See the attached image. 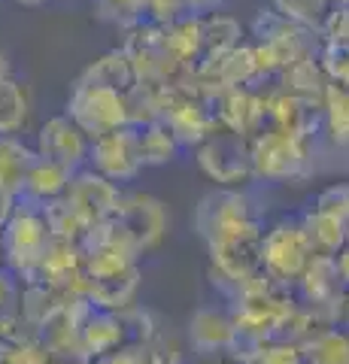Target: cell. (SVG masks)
<instances>
[{
  "mask_svg": "<svg viewBox=\"0 0 349 364\" xmlns=\"http://www.w3.org/2000/svg\"><path fill=\"white\" fill-rule=\"evenodd\" d=\"M225 0H188V9L191 13H213V9H219Z\"/></svg>",
  "mask_w": 349,
  "mask_h": 364,
  "instance_id": "obj_36",
  "label": "cell"
},
{
  "mask_svg": "<svg viewBox=\"0 0 349 364\" xmlns=\"http://www.w3.org/2000/svg\"><path fill=\"white\" fill-rule=\"evenodd\" d=\"M119 198H122L119 182L100 176L97 170H92L88 164L73 170L70 186H67V191H64V200L70 203L88 225H97V222L109 219L112 210L119 207Z\"/></svg>",
  "mask_w": 349,
  "mask_h": 364,
  "instance_id": "obj_11",
  "label": "cell"
},
{
  "mask_svg": "<svg viewBox=\"0 0 349 364\" xmlns=\"http://www.w3.org/2000/svg\"><path fill=\"white\" fill-rule=\"evenodd\" d=\"M195 231L207 246L213 286L231 294L262 273L264 213L243 188H216L195 207Z\"/></svg>",
  "mask_w": 349,
  "mask_h": 364,
  "instance_id": "obj_1",
  "label": "cell"
},
{
  "mask_svg": "<svg viewBox=\"0 0 349 364\" xmlns=\"http://www.w3.org/2000/svg\"><path fill=\"white\" fill-rule=\"evenodd\" d=\"M186 334H188V343L200 355H237L240 349V337H237V328H234V318L228 310H219V306H200L188 316V325H186Z\"/></svg>",
  "mask_w": 349,
  "mask_h": 364,
  "instance_id": "obj_13",
  "label": "cell"
},
{
  "mask_svg": "<svg viewBox=\"0 0 349 364\" xmlns=\"http://www.w3.org/2000/svg\"><path fill=\"white\" fill-rule=\"evenodd\" d=\"M270 9L289 21H295L304 31L319 33L325 16L331 13V0H270Z\"/></svg>",
  "mask_w": 349,
  "mask_h": 364,
  "instance_id": "obj_28",
  "label": "cell"
},
{
  "mask_svg": "<svg viewBox=\"0 0 349 364\" xmlns=\"http://www.w3.org/2000/svg\"><path fill=\"white\" fill-rule=\"evenodd\" d=\"M49 364H92V361L82 358V355H76V358H52Z\"/></svg>",
  "mask_w": 349,
  "mask_h": 364,
  "instance_id": "obj_39",
  "label": "cell"
},
{
  "mask_svg": "<svg viewBox=\"0 0 349 364\" xmlns=\"http://www.w3.org/2000/svg\"><path fill=\"white\" fill-rule=\"evenodd\" d=\"M240 364H301V343L291 337H274L262 343H249L237 349Z\"/></svg>",
  "mask_w": 349,
  "mask_h": 364,
  "instance_id": "obj_27",
  "label": "cell"
},
{
  "mask_svg": "<svg viewBox=\"0 0 349 364\" xmlns=\"http://www.w3.org/2000/svg\"><path fill=\"white\" fill-rule=\"evenodd\" d=\"M13 4H18V6H43L46 0H13Z\"/></svg>",
  "mask_w": 349,
  "mask_h": 364,
  "instance_id": "obj_40",
  "label": "cell"
},
{
  "mask_svg": "<svg viewBox=\"0 0 349 364\" xmlns=\"http://www.w3.org/2000/svg\"><path fill=\"white\" fill-rule=\"evenodd\" d=\"M33 109V97L28 82H21L9 73L4 82H0V134H21L28 128Z\"/></svg>",
  "mask_w": 349,
  "mask_h": 364,
  "instance_id": "obj_23",
  "label": "cell"
},
{
  "mask_svg": "<svg viewBox=\"0 0 349 364\" xmlns=\"http://www.w3.org/2000/svg\"><path fill=\"white\" fill-rule=\"evenodd\" d=\"M112 228L122 240L128 243L131 252H137L140 258L152 249H159L167 228H171V215H167L164 200L146 191H122L119 207L109 215Z\"/></svg>",
  "mask_w": 349,
  "mask_h": 364,
  "instance_id": "obj_5",
  "label": "cell"
},
{
  "mask_svg": "<svg viewBox=\"0 0 349 364\" xmlns=\"http://www.w3.org/2000/svg\"><path fill=\"white\" fill-rule=\"evenodd\" d=\"M0 267H6V261H4V243H0Z\"/></svg>",
  "mask_w": 349,
  "mask_h": 364,
  "instance_id": "obj_42",
  "label": "cell"
},
{
  "mask_svg": "<svg viewBox=\"0 0 349 364\" xmlns=\"http://www.w3.org/2000/svg\"><path fill=\"white\" fill-rule=\"evenodd\" d=\"M301 228L316 255H337L349 243L340 213L331 210L328 203H319V200L313 203V207L301 215Z\"/></svg>",
  "mask_w": 349,
  "mask_h": 364,
  "instance_id": "obj_17",
  "label": "cell"
},
{
  "mask_svg": "<svg viewBox=\"0 0 349 364\" xmlns=\"http://www.w3.org/2000/svg\"><path fill=\"white\" fill-rule=\"evenodd\" d=\"M186 13H191L188 0H143V18L155 25H171Z\"/></svg>",
  "mask_w": 349,
  "mask_h": 364,
  "instance_id": "obj_30",
  "label": "cell"
},
{
  "mask_svg": "<svg viewBox=\"0 0 349 364\" xmlns=\"http://www.w3.org/2000/svg\"><path fill=\"white\" fill-rule=\"evenodd\" d=\"M73 4H80V0H73Z\"/></svg>",
  "mask_w": 349,
  "mask_h": 364,
  "instance_id": "obj_43",
  "label": "cell"
},
{
  "mask_svg": "<svg viewBox=\"0 0 349 364\" xmlns=\"http://www.w3.org/2000/svg\"><path fill=\"white\" fill-rule=\"evenodd\" d=\"M70 176L73 170L64 167L58 161H52V158H33V164L28 170V179H25V191H21V198L31 200V203H52L64 198L67 186H70Z\"/></svg>",
  "mask_w": 349,
  "mask_h": 364,
  "instance_id": "obj_18",
  "label": "cell"
},
{
  "mask_svg": "<svg viewBox=\"0 0 349 364\" xmlns=\"http://www.w3.org/2000/svg\"><path fill=\"white\" fill-rule=\"evenodd\" d=\"M195 161L216 188H243L252 179L249 136L234 134L228 128H216L195 146Z\"/></svg>",
  "mask_w": 349,
  "mask_h": 364,
  "instance_id": "obj_8",
  "label": "cell"
},
{
  "mask_svg": "<svg viewBox=\"0 0 349 364\" xmlns=\"http://www.w3.org/2000/svg\"><path fill=\"white\" fill-rule=\"evenodd\" d=\"M95 4L100 9V18L112 21L122 31L143 21V0H95Z\"/></svg>",
  "mask_w": 349,
  "mask_h": 364,
  "instance_id": "obj_29",
  "label": "cell"
},
{
  "mask_svg": "<svg viewBox=\"0 0 349 364\" xmlns=\"http://www.w3.org/2000/svg\"><path fill=\"white\" fill-rule=\"evenodd\" d=\"M31 146L40 158H52V161H58L70 170H80L88 164V146H92V140L67 112H58V116H49L40 124Z\"/></svg>",
  "mask_w": 349,
  "mask_h": 364,
  "instance_id": "obj_10",
  "label": "cell"
},
{
  "mask_svg": "<svg viewBox=\"0 0 349 364\" xmlns=\"http://www.w3.org/2000/svg\"><path fill=\"white\" fill-rule=\"evenodd\" d=\"M316 136L319 134H295L264 128L249 140L252 158V179L274 182V186H289L313 173L316 161Z\"/></svg>",
  "mask_w": 349,
  "mask_h": 364,
  "instance_id": "obj_3",
  "label": "cell"
},
{
  "mask_svg": "<svg viewBox=\"0 0 349 364\" xmlns=\"http://www.w3.org/2000/svg\"><path fill=\"white\" fill-rule=\"evenodd\" d=\"M343 291L346 286H343L340 273H337L334 255H313L310 264L304 267V273L295 282V294L301 304L325 306V310H337Z\"/></svg>",
  "mask_w": 349,
  "mask_h": 364,
  "instance_id": "obj_16",
  "label": "cell"
},
{
  "mask_svg": "<svg viewBox=\"0 0 349 364\" xmlns=\"http://www.w3.org/2000/svg\"><path fill=\"white\" fill-rule=\"evenodd\" d=\"M80 79L109 85V88H116V91H131L134 85H137V73H134V64H131L125 49H109V52H104L97 61H92V64L85 67Z\"/></svg>",
  "mask_w": 349,
  "mask_h": 364,
  "instance_id": "obj_24",
  "label": "cell"
},
{
  "mask_svg": "<svg viewBox=\"0 0 349 364\" xmlns=\"http://www.w3.org/2000/svg\"><path fill=\"white\" fill-rule=\"evenodd\" d=\"M9 73H13V67H9V58H6L4 52H0V82H4V79H6Z\"/></svg>",
  "mask_w": 349,
  "mask_h": 364,
  "instance_id": "obj_38",
  "label": "cell"
},
{
  "mask_svg": "<svg viewBox=\"0 0 349 364\" xmlns=\"http://www.w3.org/2000/svg\"><path fill=\"white\" fill-rule=\"evenodd\" d=\"M16 200H18V198H13V195H9V191L0 188V225H4V222L9 219V213H13Z\"/></svg>",
  "mask_w": 349,
  "mask_h": 364,
  "instance_id": "obj_35",
  "label": "cell"
},
{
  "mask_svg": "<svg viewBox=\"0 0 349 364\" xmlns=\"http://www.w3.org/2000/svg\"><path fill=\"white\" fill-rule=\"evenodd\" d=\"M200 21H204V58H200V64L243 43L240 25L225 13H216V9L213 13H200Z\"/></svg>",
  "mask_w": 349,
  "mask_h": 364,
  "instance_id": "obj_25",
  "label": "cell"
},
{
  "mask_svg": "<svg viewBox=\"0 0 349 364\" xmlns=\"http://www.w3.org/2000/svg\"><path fill=\"white\" fill-rule=\"evenodd\" d=\"M228 313L237 328L240 346L262 343V340L289 337L291 325L298 316V294L291 286H279V282L267 279L264 273L246 279L228 294Z\"/></svg>",
  "mask_w": 349,
  "mask_h": 364,
  "instance_id": "obj_2",
  "label": "cell"
},
{
  "mask_svg": "<svg viewBox=\"0 0 349 364\" xmlns=\"http://www.w3.org/2000/svg\"><path fill=\"white\" fill-rule=\"evenodd\" d=\"M337 325L346 328V331H349V289L343 291L340 304H337Z\"/></svg>",
  "mask_w": 349,
  "mask_h": 364,
  "instance_id": "obj_37",
  "label": "cell"
},
{
  "mask_svg": "<svg viewBox=\"0 0 349 364\" xmlns=\"http://www.w3.org/2000/svg\"><path fill=\"white\" fill-rule=\"evenodd\" d=\"M331 6H349V0H331Z\"/></svg>",
  "mask_w": 349,
  "mask_h": 364,
  "instance_id": "obj_41",
  "label": "cell"
},
{
  "mask_svg": "<svg viewBox=\"0 0 349 364\" xmlns=\"http://www.w3.org/2000/svg\"><path fill=\"white\" fill-rule=\"evenodd\" d=\"M0 243H4L6 270L16 273L18 282H28L37 270L43 252H46V246L52 243V231L40 203L18 198L9 219L0 225Z\"/></svg>",
  "mask_w": 349,
  "mask_h": 364,
  "instance_id": "obj_4",
  "label": "cell"
},
{
  "mask_svg": "<svg viewBox=\"0 0 349 364\" xmlns=\"http://www.w3.org/2000/svg\"><path fill=\"white\" fill-rule=\"evenodd\" d=\"M92 364H146L140 358V352L134 346H122L116 352H109V355H100V358H92Z\"/></svg>",
  "mask_w": 349,
  "mask_h": 364,
  "instance_id": "obj_33",
  "label": "cell"
},
{
  "mask_svg": "<svg viewBox=\"0 0 349 364\" xmlns=\"http://www.w3.org/2000/svg\"><path fill=\"white\" fill-rule=\"evenodd\" d=\"M316 255L301 228V219H279L262 234V273L267 279L279 282V286L295 289L298 277L304 267L310 264V258Z\"/></svg>",
  "mask_w": 349,
  "mask_h": 364,
  "instance_id": "obj_7",
  "label": "cell"
},
{
  "mask_svg": "<svg viewBox=\"0 0 349 364\" xmlns=\"http://www.w3.org/2000/svg\"><path fill=\"white\" fill-rule=\"evenodd\" d=\"M82 264H85L82 246L67 243V240H55L52 237V243L46 246V252H43L40 264H37V270H33L31 279L82 294Z\"/></svg>",
  "mask_w": 349,
  "mask_h": 364,
  "instance_id": "obj_14",
  "label": "cell"
},
{
  "mask_svg": "<svg viewBox=\"0 0 349 364\" xmlns=\"http://www.w3.org/2000/svg\"><path fill=\"white\" fill-rule=\"evenodd\" d=\"M137 128V146H140V161L143 167H164L173 164L179 152H183V143L176 140V134L167 128L161 119L134 124Z\"/></svg>",
  "mask_w": 349,
  "mask_h": 364,
  "instance_id": "obj_20",
  "label": "cell"
},
{
  "mask_svg": "<svg viewBox=\"0 0 349 364\" xmlns=\"http://www.w3.org/2000/svg\"><path fill=\"white\" fill-rule=\"evenodd\" d=\"M64 112L88 134V140L116 131L122 124H131L128 91H116L109 85L88 82V79H76L73 82L70 95H67Z\"/></svg>",
  "mask_w": 349,
  "mask_h": 364,
  "instance_id": "obj_6",
  "label": "cell"
},
{
  "mask_svg": "<svg viewBox=\"0 0 349 364\" xmlns=\"http://www.w3.org/2000/svg\"><path fill=\"white\" fill-rule=\"evenodd\" d=\"M88 167L97 170L100 176L112 182H134L143 173L140 161V146H137V128L134 124H122V128L100 134L88 146Z\"/></svg>",
  "mask_w": 349,
  "mask_h": 364,
  "instance_id": "obj_9",
  "label": "cell"
},
{
  "mask_svg": "<svg viewBox=\"0 0 349 364\" xmlns=\"http://www.w3.org/2000/svg\"><path fill=\"white\" fill-rule=\"evenodd\" d=\"M18 294H21V282L16 273H9L6 267H0V313H9L18 306Z\"/></svg>",
  "mask_w": 349,
  "mask_h": 364,
  "instance_id": "obj_31",
  "label": "cell"
},
{
  "mask_svg": "<svg viewBox=\"0 0 349 364\" xmlns=\"http://www.w3.org/2000/svg\"><path fill=\"white\" fill-rule=\"evenodd\" d=\"M33 158L37 152L28 140H21V134H0V188L21 198Z\"/></svg>",
  "mask_w": 349,
  "mask_h": 364,
  "instance_id": "obj_19",
  "label": "cell"
},
{
  "mask_svg": "<svg viewBox=\"0 0 349 364\" xmlns=\"http://www.w3.org/2000/svg\"><path fill=\"white\" fill-rule=\"evenodd\" d=\"M122 346H131V325L125 310H88L82 318V355L92 361L109 355Z\"/></svg>",
  "mask_w": 349,
  "mask_h": 364,
  "instance_id": "obj_15",
  "label": "cell"
},
{
  "mask_svg": "<svg viewBox=\"0 0 349 364\" xmlns=\"http://www.w3.org/2000/svg\"><path fill=\"white\" fill-rule=\"evenodd\" d=\"M301 364H349V331L340 325L301 340Z\"/></svg>",
  "mask_w": 349,
  "mask_h": 364,
  "instance_id": "obj_22",
  "label": "cell"
},
{
  "mask_svg": "<svg viewBox=\"0 0 349 364\" xmlns=\"http://www.w3.org/2000/svg\"><path fill=\"white\" fill-rule=\"evenodd\" d=\"M334 261H337V273H340V279H343V286L349 289V243L340 249V252L334 255Z\"/></svg>",
  "mask_w": 349,
  "mask_h": 364,
  "instance_id": "obj_34",
  "label": "cell"
},
{
  "mask_svg": "<svg viewBox=\"0 0 349 364\" xmlns=\"http://www.w3.org/2000/svg\"><path fill=\"white\" fill-rule=\"evenodd\" d=\"M213 112H216L219 128H228L234 134L252 136L267 128L264 116V95L252 85H237V88H222L210 97Z\"/></svg>",
  "mask_w": 349,
  "mask_h": 364,
  "instance_id": "obj_12",
  "label": "cell"
},
{
  "mask_svg": "<svg viewBox=\"0 0 349 364\" xmlns=\"http://www.w3.org/2000/svg\"><path fill=\"white\" fill-rule=\"evenodd\" d=\"M319 131L337 149H349V85L328 82L319 104Z\"/></svg>",
  "mask_w": 349,
  "mask_h": 364,
  "instance_id": "obj_21",
  "label": "cell"
},
{
  "mask_svg": "<svg viewBox=\"0 0 349 364\" xmlns=\"http://www.w3.org/2000/svg\"><path fill=\"white\" fill-rule=\"evenodd\" d=\"M316 200L319 203H328L331 210L340 213V219L346 225V234H349V186H331V188H325Z\"/></svg>",
  "mask_w": 349,
  "mask_h": 364,
  "instance_id": "obj_32",
  "label": "cell"
},
{
  "mask_svg": "<svg viewBox=\"0 0 349 364\" xmlns=\"http://www.w3.org/2000/svg\"><path fill=\"white\" fill-rule=\"evenodd\" d=\"M43 213H46V222H49V231H52L55 240H67V243H76V246L85 243L92 225H88L64 198L43 203Z\"/></svg>",
  "mask_w": 349,
  "mask_h": 364,
  "instance_id": "obj_26",
  "label": "cell"
}]
</instances>
